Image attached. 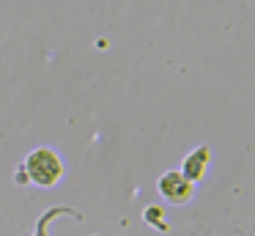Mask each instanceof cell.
Masks as SVG:
<instances>
[{
    "label": "cell",
    "mask_w": 255,
    "mask_h": 236,
    "mask_svg": "<svg viewBox=\"0 0 255 236\" xmlns=\"http://www.w3.org/2000/svg\"><path fill=\"white\" fill-rule=\"evenodd\" d=\"M58 217L83 220V212H80V209L66 206V203H61V206H50V209H44V212H41L39 217H36L33 231H30L28 236H50V225H52V220H58ZM91 236H102V234H91Z\"/></svg>",
    "instance_id": "cell-4"
},
{
    "label": "cell",
    "mask_w": 255,
    "mask_h": 236,
    "mask_svg": "<svg viewBox=\"0 0 255 236\" xmlns=\"http://www.w3.org/2000/svg\"><path fill=\"white\" fill-rule=\"evenodd\" d=\"M66 173V165H63L61 154L55 148L39 146L30 154H25V159L14 168V184L17 187H55L58 181Z\"/></svg>",
    "instance_id": "cell-1"
},
{
    "label": "cell",
    "mask_w": 255,
    "mask_h": 236,
    "mask_svg": "<svg viewBox=\"0 0 255 236\" xmlns=\"http://www.w3.org/2000/svg\"><path fill=\"white\" fill-rule=\"evenodd\" d=\"M209 162H211V148L209 146H198L181 159V168L178 170H181L192 184H198V181H203L206 170H209Z\"/></svg>",
    "instance_id": "cell-3"
},
{
    "label": "cell",
    "mask_w": 255,
    "mask_h": 236,
    "mask_svg": "<svg viewBox=\"0 0 255 236\" xmlns=\"http://www.w3.org/2000/svg\"><path fill=\"white\" fill-rule=\"evenodd\" d=\"M143 220H145V225H151V228H156V231H162V234H167V220H165V212H162L159 206L143 209Z\"/></svg>",
    "instance_id": "cell-5"
},
{
    "label": "cell",
    "mask_w": 255,
    "mask_h": 236,
    "mask_svg": "<svg viewBox=\"0 0 255 236\" xmlns=\"http://www.w3.org/2000/svg\"><path fill=\"white\" fill-rule=\"evenodd\" d=\"M156 192L162 195V201L173 203V206H187L195 195V184L181 173V170H165L156 179Z\"/></svg>",
    "instance_id": "cell-2"
}]
</instances>
